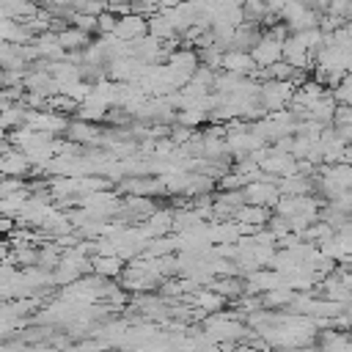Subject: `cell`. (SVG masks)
Here are the masks:
<instances>
[{"label":"cell","instance_id":"3","mask_svg":"<svg viewBox=\"0 0 352 352\" xmlns=\"http://www.w3.org/2000/svg\"><path fill=\"white\" fill-rule=\"evenodd\" d=\"M220 66L226 74H236V77H253V72H256L250 52H242V50H226Z\"/></svg>","mask_w":352,"mask_h":352},{"label":"cell","instance_id":"5","mask_svg":"<svg viewBox=\"0 0 352 352\" xmlns=\"http://www.w3.org/2000/svg\"><path fill=\"white\" fill-rule=\"evenodd\" d=\"M91 270L96 278H118L124 272V261L118 256H91Z\"/></svg>","mask_w":352,"mask_h":352},{"label":"cell","instance_id":"2","mask_svg":"<svg viewBox=\"0 0 352 352\" xmlns=\"http://www.w3.org/2000/svg\"><path fill=\"white\" fill-rule=\"evenodd\" d=\"M146 33H148V22H146V16H138V14L118 16L116 30H113V36L124 44H135V41L146 38Z\"/></svg>","mask_w":352,"mask_h":352},{"label":"cell","instance_id":"1","mask_svg":"<svg viewBox=\"0 0 352 352\" xmlns=\"http://www.w3.org/2000/svg\"><path fill=\"white\" fill-rule=\"evenodd\" d=\"M242 198H245V204H250V206H261V209H272L278 201H280V190H278V184L272 182V179H256V182H250L245 190H242Z\"/></svg>","mask_w":352,"mask_h":352},{"label":"cell","instance_id":"7","mask_svg":"<svg viewBox=\"0 0 352 352\" xmlns=\"http://www.w3.org/2000/svg\"><path fill=\"white\" fill-rule=\"evenodd\" d=\"M195 302L201 305V308H206V311H217V308H223V297L217 294V292H212V289H204V292H198L195 294Z\"/></svg>","mask_w":352,"mask_h":352},{"label":"cell","instance_id":"4","mask_svg":"<svg viewBox=\"0 0 352 352\" xmlns=\"http://www.w3.org/2000/svg\"><path fill=\"white\" fill-rule=\"evenodd\" d=\"M66 138L74 143V146H82V143H96L99 140V129L94 126V124H88V121H69V126H66Z\"/></svg>","mask_w":352,"mask_h":352},{"label":"cell","instance_id":"6","mask_svg":"<svg viewBox=\"0 0 352 352\" xmlns=\"http://www.w3.org/2000/svg\"><path fill=\"white\" fill-rule=\"evenodd\" d=\"M55 36H58V44H60V50H63V52L85 50V47H88V41H91V36H88V33H82V30H77L74 25H66V28H63V30H58Z\"/></svg>","mask_w":352,"mask_h":352}]
</instances>
